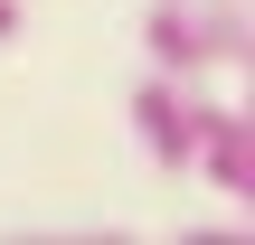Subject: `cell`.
Returning <instances> with one entry per match:
<instances>
[{
    "instance_id": "cell-1",
    "label": "cell",
    "mask_w": 255,
    "mask_h": 245,
    "mask_svg": "<svg viewBox=\"0 0 255 245\" xmlns=\"http://www.w3.org/2000/svg\"><path fill=\"white\" fill-rule=\"evenodd\" d=\"M142 57H151V76H180V85H199L208 66H255L246 0H151Z\"/></svg>"
},
{
    "instance_id": "cell-2",
    "label": "cell",
    "mask_w": 255,
    "mask_h": 245,
    "mask_svg": "<svg viewBox=\"0 0 255 245\" xmlns=\"http://www.w3.org/2000/svg\"><path fill=\"white\" fill-rule=\"evenodd\" d=\"M189 170H199L227 208H246V198H255V123L237 113V104L199 94V142H189Z\"/></svg>"
},
{
    "instance_id": "cell-3",
    "label": "cell",
    "mask_w": 255,
    "mask_h": 245,
    "mask_svg": "<svg viewBox=\"0 0 255 245\" xmlns=\"http://www.w3.org/2000/svg\"><path fill=\"white\" fill-rule=\"evenodd\" d=\"M132 132H142L151 170H189V142H199V85L142 76V85H132Z\"/></svg>"
},
{
    "instance_id": "cell-4",
    "label": "cell",
    "mask_w": 255,
    "mask_h": 245,
    "mask_svg": "<svg viewBox=\"0 0 255 245\" xmlns=\"http://www.w3.org/2000/svg\"><path fill=\"white\" fill-rule=\"evenodd\" d=\"M9 38H19V0H0V47H9Z\"/></svg>"
}]
</instances>
